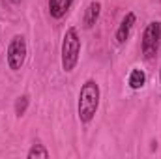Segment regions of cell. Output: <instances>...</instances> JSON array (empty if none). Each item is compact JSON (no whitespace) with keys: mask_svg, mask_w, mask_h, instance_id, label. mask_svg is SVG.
I'll return each instance as SVG.
<instances>
[{"mask_svg":"<svg viewBox=\"0 0 161 159\" xmlns=\"http://www.w3.org/2000/svg\"><path fill=\"white\" fill-rule=\"evenodd\" d=\"M97 105H99V88L94 80H88L82 84L80 88V96H79V118L80 122L88 123L90 120L94 118L96 111H97Z\"/></svg>","mask_w":161,"mask_h":159,"instance_id":"1","label":"cell"},{"mask_svg":"<svg viewBox=\"0 0 161 159\" xmlns=\"http://www.w3.org/2000/svg\"><path fill=\"white\" fill-rule=\"evenodd\" d=\"M80 52V40L77 36V30L71 26L66 30L64 41H62V68L64 71H73V68L77 66Z\"/></svg>","mask_w":161,"mask_h":159,"instance_id":"2","label":"cell"},{"mask_svg":"<svg viewBox=\"0 0 161 159\" xmlns=\"http://www.w3.org/2000/svg\"><path fill=\"white\" fill-rule=\"evenodd\" d=\"M161 43V23H150L142 34V43H141V49H142V54L146 60L154 58L158 49H159Z\"/></svg>","mask_w":161,"mask_h":159,"instance_id":"3","label":"cell"},{"mask_svg":"<svg viewBox=\"0 0 161 159\" xmlns=\"http://www.w3.org/2000/svg\"><path fill=\"white\" fill-rule=\"evenodd\" d=\"M25 58H26V41L23 36H15L9 47H8V66L9 69L17 71L21 69V66L25 64Z\"/></svg>","mask_w":161,"mask_h":159,"instance_id":"4","label":"cell"},{"mask_svg":"<svg viewBox=\"0 0 161 159\" xmlns=\"http://www.w3.org/2000/svg\"><path fill=\"white\" fill-rule=\"evenodd\" d=\"M133 25H135V13L129 11V13L124 17L120 28H118V32H116V43H118V45L125 43L127 36H129V32H131V28H133Z\"/></svg>","mask_w":161,"mask_h":159,"instance_id":"5","label":"cell"},{"mask_svg":"<svg viewBox=\"0 0 161 159\" xmlns=\"http://www.w3.org/2000/svg\"><path fill=\"white\" fill-rule=\"evenodd\" d=\"M73 0H49V11L54 19H62L66 11L71 8Z\"/></svg>","mask_w":161,"mask_h":159,"instance_id":"6","label":"cell"},{"mask_svg":"<svg viewBox=\"0 0 161 159\" xmlns=\"http://www.w3.org/2000/svg\"><path fill=\"white\" fill-rule=\"evenodd\" d=\"M99 9H101L99 2H92L86 8V11H84V28H92L96 25V21L99 17Z\"/></svg>","mask_w":161,"mask_h":159,"instance_id":"7","label":"cell"},{"mask_svg":"<svg viewBox=\"0 0 161 159\" xmlns=\"http://www.w3.org/2000/svg\"><path fill=\"white\" fill-rule=\"evenodd\" d=\"M144 82H146V75H144L142 69H133L129 73V86H131V90H141L144 86Z\"/></svg>","mask_w":161,"mask_h":159,"instance_id":"8","label":"cell"},{"mask_svg":"<svg viewBox=\"0 0 161 159\" xmlns=\"http://www.w3.org/2000/svg\"><path fill=\"white\" fill-rule=\"evenodd\" d=\"M34 157H43V159L49 157V152L43 148V144H34V146L30 148V152H28V159H34Z\"/></svg>","mask_w":161,"mask_h":159,"instance_id":"9","label":"cell"},{"mask_svg":"<svg viewBox=\"0 0 161 159\" xmlns=\"http://www.w3.org/2000/svg\"><path fill=\"white\" fill-rule=\"evenodd\" d=\"M26 109H28V97L23 96V97H19L17 103H15V112H17V116H23V114L26 112Z\"/></svg>","mask_w":161,"mask_h":159,"instance_id":"10","label":"cell"}]
</instances>
